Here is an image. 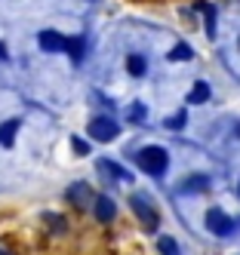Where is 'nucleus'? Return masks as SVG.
Returning <instances> with one entry per match:
<instances>
[{
  "instance_id": "1",
  "label": "nucleus",
  "mask_w": 240,
  "mask_h": 255,
  "mask_svg": "<svg viewBox=\"0 0 240 255\" xmlns=\"http://www.w3.org/2000/svg\"><path fill=\"white\" fill-rule=\"evenodd\" d=\"M139 166L148 175H163V169L170 166V154H166L163 148H157V144H151V148H145L139 154Z\"/></svg>"
},
{
  "instance_id": "2",
  "label": "nucleus",
  "mask_w": 240,
  "mask_h": 255,
  "mask_svg": "<svg viewBox=\"0 0 240 255\" xmlns=\"http://www.w3.org/2000/svg\"><path fill=\"white\" fill-rule=\"evenodd\" d=\"M117 132H120V126H117V120H111V117H96L89 123V135L96 141H111Z\"/></svg>"
},
{
  "instance_id": "3",
  "label": "nucleus",
  "mask_w": 240,
  "mask_h": 255,
  "mask_svg": "<svg viewBox=\"0 0 240 255\" xmlns=\"http://www.w3.org/2000/svg\"><path fill=\"white\" fill-rule=\"evenodd\" d=\"M207 228L213 231V234H219V237H225V234H231L234 231V222L222 212V209H210L207 212Z\"/></svg>"
},
{
  "instance_id": "4",
  "label": "nucleus",
  "mask_w": 240,
  "mask_h": 255,
  "mask_svg": "<svg viewBox=\"0 0 240 255\" xmlns=\"http://www.w3.org/2000/svg\"><path fill=\"white\" fill-rule=\"evenodd\" d=\"M133 209H136V215H139V222L148 228V231H154L157 228V212H154V206L148 203V200H142V197H133Z\"/></svg>"
},
{
  "instance_id": "5",
  "label": "nucleus",
  "mask_w": 240,
  "mask_h": 255,
  "mask_svg": "<svg viewBox=\"0 0 240 255\" xmlns=\"http://www.w3.org/2000/svg\"><path fill=\"white\" fill-rule=\"evenodd\" d=\"M65 46H68V40L62 37V34H55V31H43L40 34V49L43 52H59Z\"/></svg>"
},
{
  "instance_id": "6",
  "label": "nucleus",
  "mask_w": 240,
  "mask_h": 255,
  "mask_svg": "<svg viewBox=\"0 0 240 255\" xmlns=\"http://www.w3.org/2000/svg\"><path fill=\"white\" fill-rule=\"evenodd\" d=\"M22 129V120H6L3 126H0V144L3 148H9V144L15 141V132Z\"/></svg>"
},
{
  "instance_id": "7",
  "label": "nucleus",
  "mask_w": 240,
  "mask_h": 255,
  "mask_svg": "<svg viewBox=\"0 0 240 255\" xmlns=\"http://www.w3.org/2000/svg\"><path fill=\"white\" fill-rule=\"evenodd\" d=\"M92 209H96V215L102 218V222H111V218H114V203H111L108 197H96V203H92Z\"/></svg>"
},
{
  "instance_id": "8",
  "label": "nucleus",
  "mask_w": 240,
  "mask_h": 255,
  "mask_svg": "<svg viewBox=\"0 0 240 255\" xmlns=\"http://www.w3.org/2000/svg\"><path fill=\"white\" fill-rule=\"evenodd\" d=\"M207 185H210V181L203 178V175H191V178L182 181V191L185 194H194V191H207Z\"/></svg>"
},
{
  "instance_id": "9",
  "label": "nucleus",
  "mask_w": 240,
  "mask_h": 255,
  "mask_svg": "<svg viewBox=\"0 0 240 255\" xmlns=\"http://www.w3.org/2000/svg\"><path fill=\"white\" fill-rule=\"evenodd\" d=\"M207 99H210V86L207 83H194V89L188 93V102L191 105H203Z\"/></svg>"
},
{
  "instance_id": "10",
  "label": "nucleus",
  "mask_w": 240,
  "mask_h": 255,
  "mask_svg": "<svg viewBox=\"0 0 240 255\" xmlns=\"http://www.w3.org/2000/svg\"><path fill=\"white\" fill-rule=\"evenodd\" d=\"M126 68H129V74H133V77H142L145 68H148V62H145L142 56H129V59H126Z\"/></svg>"
},
{
  "instance_id": "11",
  "label": "nucleus",
  "mask_w": 240,
  "mask_h": 255,
  "mask_svg": "<svg viewBox=\"0 0 240 255\" xmlns=\"http://www.w3.org/2000/svg\"><path fill=\"white\" fill-rule=\"evenodd\" d=\"M182 59H194V49L188 43H179L173 52H170V62H182Z\"/></svg>"
},
{
  "instance_id": "12",
  "label": "nucleus",
  "mask_w": 240,
  "mask_h": 255,
  "mask_svg": "<svg viewBox=\"0 0 240 255\" xmlns=\"http://www.w3.org/2000/svg\"><path fill=\"white\" fill-rule=\"evenodd\" d=\"M68 197H71L77 206H83V203H86V185H74V188L68 191Z\"/></svg>"
},
{
  "instance_id": "13",
  "label": "nucleus",
  "mask_w": 240,
  "mask_h": 255,
  "mask_svg": "<svg viewBox=\"0 0 240 255\" xmlns=\"http://www.w3.org/2000/svg\"><path fill=\"white\" fill-rule=\"evenodd\" d=\"M160 252L163 255H179V246H176L173 237H163V240H160Z\"/></svg>"
},
{
  "instance_id": "14",
  "label": "nucleus",
  "mask_w": 240,
  "mask_h": 255,
  "mask_svg": "<svg viewBox=\"0 0 240 255\" xmlns=\"http://www.w3.org/2000/svg\"><path fill=\"white\" fill-rule=\"evenodd\" d=\"M102 172H108V175H114V178H126V172H123V169H117L114 163H108V160H102Z\"/></svg>"
},
{
  "instance_id": "15",
  "label": "nucleus",
  "mask_w": 240,
  "mask_h": 255,
  "mask_svg": "<svg viewBox=\"0 0 240 255\" xmlns=\"http://www.w3.org/2000/svg\"><path fill=\"white\" fill-rule=\"evenodd\" d=\"M148 117V111H145V105H133V108H129V120H145Z\"/></svg>"
},
{
  "instance_id": "16",
  "label": "nucleus",
  "mask_w": 240,
  "mask_h": 255,
  "mask_svg": "<svg viewBox=\"0 0 240 255\" xmlns=\"http://www.w3.org/2000/svg\"><path fill=\"white\" fill-rule=\"evenodd\" d=\"M68 52H74V56H77L80 59V52H83V40L80 37H74V40H68V46H65Z\"/></svg>"
},
{
  "instance_id": "17",
  "label": "nucleus",
  "mask_w": 240,
  "mask_h": 255,
  "mask_svg": "<svg viewBox=\"0 0 240 255\" xmlns=\"http://www.w3.org/2000/svg\"><path fill=\"white\" fill-rule=\"evenodd\" d=\"M71 141H74V151H77L80 157H83V154H89V144H86L83 138H71Z\"/></svg>"
},
{
  "instance_id": "18",
  "label": "nucleus",
  "mask_w": 240,
  "mask_h": 255,
  "mask_svg": "<svg viewBox=\"0 0 240 255\" xmlns=\"http://www.w3.org/2000/svg\"><path fill=\"white\" fill-rule=\"evenodd\" d=\"M166 126H173V129H182V126H185V114H176L173 120H166Z\"/></svg>"
},
{
  "instance_id": "19",
  "label": "nucleus",
  "mask_w": 240,
  "mask_h": 255,
  "mask_svg": "<svg viewBox=\"0 0 240 255\" xmlns=\"http://www.w3.org/2000/svg\"><path fill=\"white\" fill-rule=\"evenodd\" d=\"M237 135H240V126H237Z\"/></svg>"
}]
</instances>
